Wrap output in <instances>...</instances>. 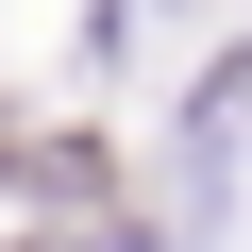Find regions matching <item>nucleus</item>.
<instances>
[{"label":"nucleus","instance_id":"1","mask_svg":"<svg viewBox=\"0 0 252 252\" xmlns=\"http://www.w3.org/2000/svg\"><path fill=\"white\" fill-rule=\"evenodd\" d=\"M17 252H67V235H17Z\"/></svg>","mask_w":252,"mask_h":252}]
</instances>
